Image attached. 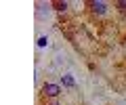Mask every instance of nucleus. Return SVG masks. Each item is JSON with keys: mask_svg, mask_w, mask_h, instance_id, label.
<instances>
[{"mask_svg": "<svg viewBox=\"0 0 126 105\" xmlns=\"http://www.w3.org/2000/svg\"><path fill=\"white\" fill-rule=\"evenodd\" d=\"M116 9H120V11H126V0H118V2H116Z\"/></svg>", "mask_w": 126, "mask_h": 105, "instance_id": "nucleus-6", "label": "nucleus"}, {"mask_svg": "<svg viewBox=\"0 0 126 105\" xmlns=\"http://www.w3.org/2000/svg\"><path fill=\"white\" fill-rule=\"evenodd\" d=\"M88 6L94 15H105L107 13V2H103V0H93V2H88Z\"/></svg>", "mask_w": 126, "mask_h": 105, "instance_id": "nucleus-2", "label": "nucleus"}, {"mask_svg": "<svg viewBox=\"0 0 126 105\" xmlns=\"http://www.w3.org/2000/svg\"><path fill=\"white\" fill-rule=\"evenodd\" d=\"M61 92H63V88L59 86V84H53V82H44L42 84V95L48 97V99H57Z\"/></svg>", "mask_w": 126, "mask_h": 105, "instance_id": "nucleus-1", "label": "nucleus"}, {"mask_svg": "<svg viewBox=\"0 0 126 105\" xmlns=\"http://www.w3.org/2000/svg\"><path fill=\"white\" fill-rule=\"evenodd\" d=\"M38 46H40V48L48 46V36H40V38H38Z\"/></svg>", "mask_w": 126, "mask_h": 105, "instance_id": "nucleus-5", "label": "nucleus"}, {"mask_svg": "<svg viewBox=\"0 0 126 105\" xmlns=\"http://www.w3.org/2000/svg\"><path fill=\"white\" fill-rule=\"evenodd\" d=\"M50 6H53L55 11H61V13H63V11H67V9H69V2H65V0H63V2H61V0H55Z\"/></svg>", "mask_w": 126, "mask_h": 105, "instance_id": "nucleus-4", "label": "nucleus"}, {"mask_svg": "<svg viewBox=\"0 0 126 105\" xmlns=\"http://www.w3.org/2000/svg\"><path fill=\"white\" fill-rule=\"evenodd\" d=\"M61 84H63V86H67V88H76V80H74L69 74H63V76H61Z\"/></svg>", "mask_w": 126, "mask_h": 105, "instance_id": "nucleus-3", "label": "nucleus"}, {"mask_svg": "<svg viewBox=\"0 0 126 105\" xmlns=\"http://www.w3.org/2000/svg\"><path fill=\"white\" fill-rule=\"evenodd\" d=\"M46 105H59V103H46Z\"/></svg>", "mask_w": 126, "mask_h": 105, "instance_id": "nucleus-7", "label": "nucleus"}]
</instances>
